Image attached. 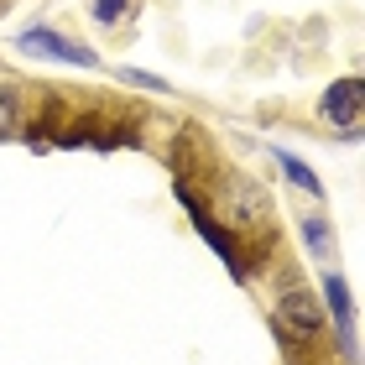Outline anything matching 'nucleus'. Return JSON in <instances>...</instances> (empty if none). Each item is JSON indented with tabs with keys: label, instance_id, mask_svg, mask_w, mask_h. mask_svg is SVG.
Masks as SVG:
<instances>
[{
	"label": "nucleus",
	"instance_id": "4",
	"mask_svg": "<svg viewBox=\"0 0 365 365\" xmlns=\"http://www.w3.org/2000/svg\"><path fill=\"white\" fill-rule=\"evenodd\" d=\"M319 110H324V120L334 125L339 136H355V130H360V110H365V84L355 73L350 78H334V84L324 89Z\"/></svg>",
	"mask_w": 365,
	"mask_h": 365
},
{
	"label": "nucleus",
	"instance_id": "6",
	"mask_svg": "<svg viewBox=\"0 0 365 365\" xmlns=\"http://www.w3.org/2000/svg\"><path fill=\"white\" fill-rule=\"evenodd\" d=\"M303 240H308L313 256H334V225L319 220V214H308V220H303Z\"/></svg>",
	"mask_w": 365,
	"mask_h": 365
},
{
	"label": "nucleus",
	"instance_id": "10",
	"mask_svg": "<svg viewBox=\"0 0 365 365\" xmlns=\"http://www.w3.org/2000/svg\"><path fill=\"white\" fill-rule=\"evenodd\" d=\"M11 6H16V0H0V16H11Z\"/></svg>",
	"mask_w": 365,
	"mask_h": 365
},
{
	"label": "nucleus",
	"instance_id": "1",
	"mask_svg": "<svg viewBox=\"0 0 365 365\" xmlns=\"http://www.w3.org/2000/svg\"><path fill=\"white\" fill-rule=\"evenodd\" d=\"M141 120L146 110L136 99L105 94V89H78V84H26V78H11L0 84V141H26L47 152H73V146H99V152H115V146H141Z\"/></svg>",
	"mask_w": 365,
	"mask_h": 365
},
{
	"label": "nucleus",
	"instance_id": "8",
	"mask_svg": "<svg viewBox=\"0 0 365 365\" xmlns=\"http://www.w3.org/2000/svg\"><path fill=\"white\" fill-rule=\"evenodd\" d=\"M287 365H344L334 344H313V350H287Z\"/></svg>",
	"mask_w": 365,
	"mask_h": 365
},
{
	"label": "nucleus",
	"instance_id": "3",
	"mask_svg": "<svg viewBox=\"0 0 365 365\" xmlns=\"http://www.w3.org/2000/svg\"><path fill=\"white\" fill-rule=\"evenodd\" d=\"M16 53L42 58V63H73V68H99V53H94V47H89V42L63 37L58 26H26V31H16Z\"/></svg>",
	"mask_w": 365,
	"mask_h": 365
},
{
	"label": "nucleus",
	"instance_id": "2",
	"mask_svg": "<svg viewBox=\"0 0 365 365\" xmlns=\"http://www.w3.org/2000/svg\"><path fill=\"white\" fill-rule=\"evenodd\" d=\"M272 329L282 339V350H313V344H329V319H324V303L313 297L308 287H292L277 297L272 308Z\"/></svg>",
	"mask_w": 365,
	"mask_h": 365
},
{
	"label": "nucleus",
	"instance_id": "7",
	"mask_svg": "<svg viewBox=\"0 0 365 365\" xmlns=\"http://www.w3.org/2000/svg\"><path fill=\"white\" fill-rule=\"evenodd\" d=\"M89 11H94L99 26H120L130 16V0H89Z\"/></svg>",
	"mask_w": 365,
	"mask_h": 365
},
{
	"label": "nucleus",
	"instance_id": "5",
	"mask_svg": "<svg viewBox=\"0 0 365 365\" xmlns=\"http://www.w3.org/2000/svg\"><path fill=\"white\" fill-rule=\"evenodd\" d=\"M277 168L287 173V182H292L297 193H308V198H324V182H319V173H313L303 157H292V152H277Z\"/></svg>",
	"mask_w": 365,
	"mask_h": 365
},
{
	"label": "nucleus",
	"instance_id": "9",
	"mask_svg": "<svg viewBox=\"0 0 365 365\" xmlns=\"http://www.w3.org/2000/svg\"><path fill=\"white\" fill-rule=\"evenodd\" d=\"M125 84H141V89H152V94H173L168 89V78H152V73H141V68H120Z\"/></svg>",
	"mask_w": 365,
	"mask_h": 365
}]
</instances>
